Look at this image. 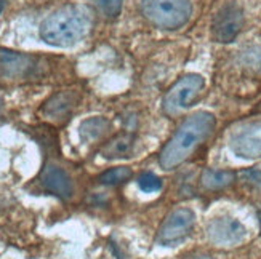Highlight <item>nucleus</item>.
<instances>
[{"mask_svg": "<svg viewBox=\"0 0 261 259\" xmlns=\"http://www.w3.org/2000/svg\"><path fill=\"white\" fill-rule=\"evenodd\" d=\"M92 11L84 5H66L42 21L40 39L51 47L69 48L82 42L92 29Z\"/></svg>", "mask_w": 261, "mask_h": 259, "instance_id": "nucleus-1", "label": "nucleus"}, {"mask_svg": "<svg viewBox=\"0 0 261 259\" xmlns=\"http://www.w3.org/2000/svg\"><path fill=\"white\" fill-rule=\"evenodd\" d=\"M215 123L217 120H215L213 114L207 110H200L189 116L178 127L175 134L168 139L161 152L159 162H161L164 170H173L183 163L202 142L207 141V138L215 130Z\"/></svg>", "mask_w": 261, "mask_h": 259, "instance_id": "nucleus-2", "label": "nucleus"}, {"mask_svg": "<svg viewBox=\"0 0 261 259\" xmlns=\"http://www.w3.org/2000/svg\"><path fill=\"white\" fill-rule=\"evenodd\" d=\"M141 13L152 26L175 31L189 21L192 4L191 0H141Z\"/></svg>", "mask_w": 261, "mask_h": 259, "instance_id": "nucleus-3", "label": "nucleus"}, {"mask_svg": "<svg viewBox=\"0 0 261 259\" xmlns=\"http://www.w3.org/2000/svg\"><path fill=\"white\" fill-rule=\"evenodd\" d=\"M205 87V80L199 74H188L168 88L164 96L162 109L167 116H176L183 112L199 98L200 92Z\"/></svg>", "mask_w": 261, "mask_h": 259, "instance_id": "nucleus-4", "label": "nucleus"}, {"mask_svg": "<svg viewBox=\"0 0 261 259\" xmlns=\"http://www.w3.org/2000/svg\"><path fill=\"white\" fill-rule=\"evenodd\" d=\"M244 26V10L234 4L229 2L223 5L212 22V37L218 43H229L232 42Z\"/></svg>", "mask_w": 261, "mask_h": 259, "instance_id": "nucleus-5", "label": "nucleus"}, {"mask_svg": "<svg viewBox=\"0 0 261 259\" xmlns=\"http://www.w3.org/2000/svg\"><path fill=\"white\" fill-rule=\"evenodd\" d=\"M196 215L191 208H178L165 218L164 224L159 229L157 242L161 245L170 246L188 237L194 227Z\"/></svg>", "mask_w": 261, "mask_h": 259, "instance_id": "nucleus-6", "label": "nucleus"}, {"mask_svg": "<svg viewBox=\"0 0 261 259\" xmlns=\"http://www.w3.org/2000/svg\"><path fill=\"white\" fill-rule=\"evenodd\" d=\"M208 240L217 246H236L245 240L247 229L244 224L232 216H218L208 222Z\"/></svg>", "mask_w": 261, "mask_h": 259, "instance_id": "nucleus-7", "label": "nucleus"}, {"mask_svg": "<svg viewBox=\"0 0 261 259\" xmlns=\"http://www.w3.org/2000/svg\"><path fill=\"white\" fill-rule=\"evenodd\" d=\"M231 151L241 159H259L261 157V122H250L232 131L229 138Z\"/></svg>", "mask_w": 261, "mask_h": 259, "instance_id": "nucleus-8", "label": "nucleus"}, {"mask_svg": "<svg viewBox=\"0 0 261 259\" xmlns=\"http://www.w3.org/2000/svg\"><path fill=\"white\" fill-rule=\"evenodd\" d=\"M40 183L45 190L60 197L63 200L71 198L74 194V186L69 175L58 165H47L40 175Z\"/></svg>", "mask_w": 261, "mask_h": 259, "instance_id": "nucleus-9", "label": "nucleus"}, {"mask_svg": "<svg viewBox=\"0 0 261 259\" xmlns=\"http://www.w3.org/2000/svg\"><path fill=\"white\" fill-rule=\"evenodd\" d=\"M34 67V58L24 53L0 50V74L8 78L26 77Z\"/></svg>", "mask_w": 261, "mask_h": 259, "instance_id": "nucleus-10", "label": "nucleus"}, {"mask_svg": "<svg viewBox=\"0 0 261 259\" xmlns=\"http://www.w3.org/2000/svg\"><path fill=\"white\" fill-rule=\"evenodd\" d=\"M79 103V95L75 92H61L53 95L43 106V114L47 116L50 120L61 122L67 119V116L71 114L72 109Z\"/></svg>", "mask_w": 261, "mask_h": 259, "instance_id": "nucleus-11", "label": "nucleus"}, {"mask_svg": "<svg viewBox=\"0 0 261 259\" xmlns=\"http://www.w3.org/2000/svg\"><path fill=\"white\" fill-rule=\"evenodd\" d=\"M135 136L133 134H119V136L112 138L105 148L101 149V155L105 159H122V157H128L135 149Z\"/></svg>", "mask_w": 261, "mask_h": 259, "instance_id": "nucleus-12", "label": "nucleus"}, {"mask_svg": "<svg viewBox=\"0 0 261 259\" xmlns=\"http://www.w3.org/2000/svg\"><path fill=\"white\" fill-rule=\"evenodd\" d=\"M111 130V122L105 117H90L84 120L79 127V133L81 138L85 142H93L105 136V134Z\"/></svg>", "mask_w": 261, "mask_h": 259, "instance_id": "nucleus-13", "label": "nucleus"}, {"mask_svg": "<svg viewBox=\"0 0 261 259\" xmlns=\"http://www.w3.org/2000/svg\"><path fill=\"white\" fill-rule=\"evenodd\" d=\"M202 186L208 190H218L231 186L236 181V173L228 171V170H205L202 173Z\"/></svg>", "mask_w": 261, "mask_h": 259, "instance_id": "nucleus-14", "label": "nucleus"}, {"mask_svg": "<svg viewBox=\"0 0 261 259\" xmlns=\"http://www.w3.org/2000/svg\"><path fill=\"white\" fill-rule=\"evenodd\" d=\"M132 176H133V171L128 166H116L105 171L98 178V181L105 186H119V184L127 183Z\"/></svg>", "mask_w": 261, "mask_h": 259, "instance_id": "nucleus-15", "label": "nucleus"}, {"mask_svg": "<svg viewBox=\"0 0 261 259\" xmlns=\"http://www.w3.org/2000/svg\"><path fill=\"white\" fill-rule=\"evenodd\" d=\"M138 186L143 192L152 194V192H157V190L162 189V181L152 173H143L138 178Z\"/></svg>", "mask_w": 261, "mask_h": 259, "instance_id": "nucleus-16", "label": "nucleus"}, {"mask_svg": "<svg viewBox=\"0 0 261 259\" xmlns=\"http://www.w3.org/2000/svg\"><path fill=\"white\" fill-rule=\"evenodd\" d=\"M96 4L108 18H116L122 10V0H96Z\"/></svg>", "mask_w": 261, "mask_h": 259, "instance_id": "nucleus-17", "label": "nucleus"}, {"mask_svg": "<svg viewBox=\"0 0 261 259\" xmlns=\"http://www.w3.org/2000/svg\"><path fill=\"white\" fill-rule=\"evenodd\" d=\"M241 178L252 187L261 189V170H245L241 173Z\"/></svg>", "mask_w": 261, "mask_h": 259, "instance_id": "nucleus-18", "label": "nucleus"}, {"mask_svg": "<svg viewBox=\"0 0 261 259\" xmlns=\"http://www.w3.org/2000/svg\"><path fill=\"white\" fill-rule=\"evenodd\" d=\"M185 259H213V257L210 254H191Z\"/></svg>", "mask_w": 261, "mask_h": 259, "instance_id": "nucleus-19", "label": "nucleus"}, {"mask_svg": "<svg viewBox=\"0 0 261 259\" xmlns=\"http://www.w3.org/2000/svg\"><path fill=\"white\" fill-rule=\"evenodd\" d=\"M4 8H5V0H0V15H2Z\"/></svg>", "mask_w": 261, "mask_h": 259, "instance_id": "nucleus-20", "label": "nucleus"}, {"mask_svg": "<svg viewBox=\"0 0 261 259\" xmlns=\"http://www.w3.org/2000/svg\"><path fill=\"white\" fill-rule=\"evenodd\" d=\"M0 104H2V101H0Z\"/></svg>", "mask_w": 261, "mask_h": 259, "instance_id": "nucleus-21", "label": "nucleus"}]
</instances>
